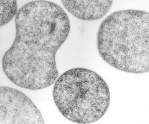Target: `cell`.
<instances>
[{"mask_svg": "<svg viewBox=\"0 0 149 124\" xmlns=\"http://www.w3.org/2000/svg\"><path fill=\"white\" fill-rule=\"evenodd\" d=\"M15 27L14 42L2 58L7 78L29 90L52 85L59 75L56 53L71 30L68 15L54 2L33 1L19 9Z\"/></svg>", "mask_w": 149, "mask_h": 124, "instance_id": "obj_1", "label": "cell"}, {"mask_svg": "<svg viewBox=\"0 0 149 124\" xmlns=\"http://www.w3.org/2000/svg\"><path fill=\"white\" fill-rule=\"evenodd\" d=\"M98 53L105 63L128 73L149 71V14L123 10L104 19L97 33Z\"/></svg>", "mask_w": 149, "mask_h": 124, "instance_id": "obj_2", "label": "cell"}, {"mask_svg": "<svg viewBox=\"0 0 149 124\" xmlns=\"http://www.w3.org/2000/svg\"><path fill=\"white\" fill-rule=\"evenodd\" d=\"M55 104L60 113L76 123L98 121L109 109L110 93L100 75L88 69L67 70L55 82L53 90Z\"/></svg>", "mask_w": 149, "mask_h": 124, "instance_id": "obj_3", "label": "cell"}, {"mask_svg": "<svg viewBox=\"0 0 149 124\" xmlns=\"http://www.w3.org/2000/svg\"><path fill=\"white\" fill-rule=\"evenodd\" d=\"M37 106L20 90L6 86L0 89V124H44Z\"/></svg>", "mask_w": 149, "mask_h": 124, "instance_id": "obj_4", "label": "cell"}, {"mask_svg": "<svg viewBox=\"0 0 149 124\" xmlns=\"http://www.w3.org/2000/svg\"><path fill=\"white\" fill-rule=\"evenodd\" d=\"M65 9L77 19L84 21H97L109 11L112 1H62Z\"/></svg>", "mask_w": 149, "mask_h": 124, "instance_id": "obj_5", "label": "cell"}, {"mask_svg": "<svg viewBox=\"0 0 149 124\" xmlns=\"http://www.w3.org/2000/svg\"><path fill=\"white\" fill-rule=\"evenodd\" d=\"M1 26L9 24L17 15L18 5L17 1H0Z\"/></svg>", "mask_w": 149, "mask_h": 124, "instance_id": "obj_6", "label": "cell"}]
</instances>
